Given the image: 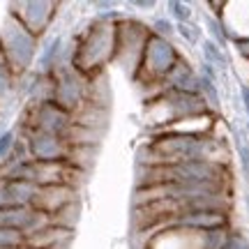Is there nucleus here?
Here are the masks:
<instances>
[{
  "label": "nucleus",
  "instance_id": "10",
  "mask_svg": "<svg viewBox=\"0 0 249 249\" xmlns=\"http://www.w3.org/2000/svg\"><path fill=\"white\" fill-rule=\"evenodd\" d=\"M21 12H14V17L21 26L26 28L30 35H39L46 26H49V18L53 14V5L51 2H23Z\"/></svg>",
  "mask_w": 249,
  "mask_h": 249
},
{
  "label": "nucleus",
  "instance_id": "17",
  "mask_svg": "<svg viewBox=\"0 0 249 249\" xmlns=\"http://www.w3.org/2000/svg\"><path fill=\"white\" fill-rule=\"evenodd\" d=\"M171 14L178 18V23H187L189 21V17H192V9L187 7L185 2H171Z\"/></svg>",
  "mask_w": 249,
  "mask_h": 249
},
{
  "label": "nucleus",
  "instance_id": "16",
  "mask_svg": "<svg viewBox=\"0 0 249 249\" xmlns=\"http://www.w3.org/2000/svg\"><path fill=\"white\" fill-rule=\"evenodd\" d=\"M198 83H201V92L208 97V102H210L214 108L219 107V95H217V88H214V81L205 79V76H198Z\"/></svg>",
  "mask_w": 249,
  "mask_h": 249
},
{
  "label": "nucleus",
  "instance_id": "25",
  "mask_svg": "<svg viewBox=\"0 0 249 249\" xmlns=\"http://www.w3.org/2000/svg\"><path fill=\"white\" fill-rule=\"evenodd\" d=\"M238 51H240L245 58H249V39H238Z\"/></svg>",
  "mask_w": 249,
  "mask_h": 249
},
{
  "label": "nucleus",
  "instance_id": "7",
  "mask_svg": "<svg viewBox=\"0 0 249 249\" xmlns=\"http://www.w3.org/2000/svg\"><path fill=\"white\" fill-rule=\"evenodd\" d=\"M83 97H86V83H83V79L79 74H74V71H65L60 79L55 81L53 99L51 102L58 104L62 111H67L71 116L76 108H81Z\"/></svg>",
  "mask_w": 249,
  "mask_h": 249
},
{
  "label": "nucleus",
  "instance_id": "19",
  "mask_svg": "<svg viewBox=\"0 0 249 249\" xmlns=\"http://www.w3.org/2000/svg\"><path fill=\"white\" fill-rule=\"evenodd\" d=\"M224 249H249V242H247V238H242V235H238V233H233V235H229V240H226V247Z\"/></svg>",
  "mask_w": 249,
  "mask_h": 249
},
{
  "label": "nucleus",
  "instance_id": "9",
  "mask_svg": "<svg viewBox=\"0 0 249 249\" xmlns=\"http://www.w3.org/2000/svg\"><path fill=\"white\" fill-rule=\"evenodd\" d=\"M226 214L224 213H185L178 217H171L169 226L173 229H187V231H203V233H213V231H222L226 226Z\"/></svg>",
  "mask_w": 249,
  "mask_h": 249
},
{
  "label": "nucleus",
  "instance_id": "3",
  "mask_svg": "<svg viewBox=\"0 0 249 249\" xmlns=\"http://www.w3.org/2000/svg\"><path fill=\"white\" fill-rule=\"evenodd\" d=\"M37 49V37L30 35L18 21H12L0 35V55L9 71H21L33 62Z\"/></svg>",
  "mask_w": 249,
  "mask_h": 249
},
{
  "label": "nucleus",
  "instance_id": "6",
  "mask_svg": "<svg viewBox=\"0 0 249 249\" xmlns=\"http://www.w3.org/2000/svg\"><path fill=\"white\" fill-rule=\"evenodd\" d=\"M178 60L180 58H178V53H176V49L171 46L169 39H161V37L155 35L145 42L143 67L150 71L152 76H166Z\"/></svg>",
  "mask_w": 249,
  "mask_h": 249
},
{
  "label": "nucleus",
  "instance_id": "2",
  "mask_svg": "<svg viewBox=\"0 0 249 249\" xmlns=\"http://www.w3.org/2000/svg\"><path fill=\"white\" fill-rule=\"evenodd\" d=\"M214 143L194 134H169L160 136L150 145L155 152V160L148 166H160V164H178V161H196V160H210Z\"/></svg>",
  "mask_w": 249,
  "mask_h": 249
},
{
  "label": "nucleus",
  "instance_id": "23",
  "mask_svg": "<svg viewBox=\"0 0 249 249\" xmlns=\"http://www.w3.org/2000/svg\"><path fill=\"white\" fill-rule=\"evenodd\" d=\"M2 208H9V196H7V189H5V182H0V210Z\"/></svg>",
  "mask_w": 249,
  "mask_h": 249
},
{
  "label": "nucleus",
  "instance_id": "8",
  "mask_svg": "<svg viewBox=\"0 0 249 249\" xmlns=\"http://www.w3.org/2000/svg\"><path fill=\"white\" fill-rule=\"evenodd\" d=\"M74 203V187L70 185H51V187H39L37 189V196L33 201V208L39 210V213L53 217L67 208V205Z\"/></svg>",
  "mask_w": 249,
  "mask_h": 249
},
{
  "label": "nucleus",
  "instance_id": "12",
  "mask_svg": "<svg viewBox=\"0 0 249 249\" xmlns=\"http://www.w3.org/2000/svg\"><path fill=\"white\" fill-rule=\"evenodd\" d=\"M5 189H7V196H9V205L33 208V201H35L39 187L28 182V180H5Z\"/></svg>",
  "mask_w": 249,
  "mask_h": 249
},
{
  "label": "nucleus",
  "instance_id": "5",
  "mask_svg": "<svg viewBox=\"0 0 249 249\" xmlns=\"http://www.w3.org/2000/svg\"><path fill=\"white\" fill-rule=\"evenodd\" d=\"M26 150H28V160L33 161H67L70 160L71 145L46 132L28 129Z\"/></svg>",
  "mask_w": 249,
  "mask_h": 249
},
{
  "label": "nucleus",
  "instance_id": "22",
  "mask_svg": "<svg viewBox=\"0 0 249 249\" xmlns=\"http://www.w3.org/2000/svg\"><path fill=\"white\" fill-rule=\"evenodd\" d=\"M155 28H157V37H161V39H166V37L171 35V23H169V21H164V18H161V21H157V23H155Z\"/></svg>",
  "mask_w": 249,
  "mask_h": 249
},
{
  "label": "nucleus",
  "instance_id": "20",
  "mask_svg": "<svg viewBox=\"0 0 249 249\" xmlns=\"http://www.w3.org/2000/svg\"><path fill=\"white\" fill-rule=\"evenodd\" d=\"M178 33L185 37V39H189V42H196V39H198V30L192 26H187V23H178Z\"/></svg>",
  "mask_w": 249,
  "mask_h": 249
},
{
  "label": "nucleus",
  "instance_id": "14",
  "mask_svg": "<svg viewBox=\"0 0 249 249\" xmlns=\"http://www.w3.org/2000/svg\"><path fill=\"white\" fill-rule=\"evenodd\" d=\"M203 53H205V60H208V65H210V67L214 65V67L224 70V67L229 65V62H226V55L222 53V49L214 44V42H210V39H208V42H203Z\"/></svg>",
  "mask_w": 249,
  "mask_h": 249
},
{
  "label": "nucleus",
  "instance_id": "4",
  "mask_svg": "<svg viewBox=\"0 0 249 249\" xmlns=\"http://www.w3.org/2000/svg\"><path fill=\"white\" fill-rule=\"evenodd\" d=\"M74 120L67 111H62L58 104H53L51 99L46 102H39L37 108L33 111V123H30V129H39V132H46L51 136H58L62 141L70 143L71 129H74Z\"/></svg>",
  "mask_w": 249,
  "mask_h": 249
},
{
  "label": "nucleus",
  "instance_id": "1",
  "mask_svg": "<svg viewBox=\"0 0 249 249\" xmlns=\"http://www.w3.org/2000/svg\"><path fill=\"white\" fill-rule=\"evenodd\" d=\"M145 173H148V178H143V187L169 185V182H213V185H222V166L214 164L213 160L145 166Z\"/></svg>",
  "mask_w": 249,
  "mask_h": 249
},
{
  "label": "nucleus",
  "instance_id": "11",
  "mask_svg": "<svg viewBox=\"0 0 249 249\" xmlns=\"http://www.w3.org/2000/svg\"><path fill=\"white\" fill-rule=\"evenodd\" d=\"M166 83H169L171 90H176V92H187V95H198V92H201L198 76H196L194 70L182 60L176 62L173 70L166 74Z\"/></svg>",
  "mask_w": 249,
  "mask_h": 249
},
{
  "label": "nucleus",
  "instance_id": "18",
  "mask_svg": "<svg viewBox=\"0 0 249 249\" xmlns=\"http://www.w3.org/2000/svg\"><path fill=\"white\" fill-rule=\"evenodd\" d=\"M12 148H14V134L12 132L0 134V160H7L12 155Z\"/></svg>",
  "mask_w": 249,
  "mask_h": 249
},
{
  "label": "nucleus",
  "instance_id": "15",
  "mask_svg": "<svg viewBox=\"0 0 249 249\" xmlns=\"http://www.w3.org/2000/svg\"><path fill=\"white\" fill-rule=\"evenodd\" d=\"M23 245H26V235H21L18 231H12V229H0V249L23 247Z\"/></svg>",
  "mask_w": 249,
  "mask_h": 249
},
{
  "label": "nucleus",
  "instance_id": "24",
  "mask_svg": "<svg viewBox=\"0 0 249 249\" xmlns=\"http://www.w3.org/2000/svg\"><path fill=\"white\" fill-rule=\"evenodd\" d=\"M240 95H242V104H245V111H247V118H249V86H242Z\"/></svg>",
  "mask_w": 249,
  "mask_h": 249
},
{
  "label": "nucleus",
  "instance_id": "21",
  "mask_svg": "<svg viewBox=\"0 0 249 249\" xmlns=\"http://www.w3.org/2000/svg\"><path fill=\"white\" fill-rule=\"evenodd\" d=\"M210 33H213V37L217 39V46H224L226 44V35H224V30L219 23H214V21H210Z\"/></svg>",
  "mask_w": 249,
  "mask_h": 249
},
{
  "label": "nucleus",
  "instance_id": "13",
  "mask_svg": "<svg viewBox=\"0 0 249 249\" xmlns=\"http://www.w3.org/2000/svg\"><path fill=\"white\" fill-rule=\"evenodd\" d=\"M178 116H196L205 108V102L201 95H187V92H176L171 90V95L164 99Z\"/></svg>",
  "mask_w": 249,
  "mask_h": 249
}]
</instances>
